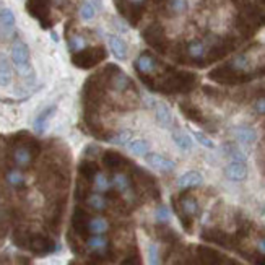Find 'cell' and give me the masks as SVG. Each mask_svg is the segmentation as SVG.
<instances>
[{"label": "cell", "mask_w": 265, "mask_h": 265, "mask_svg": "<svg viewBox=\"0 0 265 265\" xmlns=\"http://www.w3.org/2000/svg\"><path fill=\"white\" fill-rule=\"evenodd\" d=\"M38 152H40V145L36 142H18L14 146V150H12V160L18 168H30L31 163L34 161Z\"/></svg>", "instance_id": "1"}, {"label": "cell", "mask_w": 265, "mask_h": 265, "mask_svg": "<svg viewBox=\"0 0 265 265\" xmlns=\"http://www.w3.org/2000/svg\"><path fill=\"white\" fill-rule=\"evenodd\" d=\"M106 59V50L104 48L96 46V48H85L80 52L72 56V62L80 68H92L96 64Z\"/></svg>", "instance_id": "2"}, {"label": "cell", "mask_w": 265, "mask_h": 265, "mask_svg": "<svg viewBox=\"0 0 265 265\" xmlns=\"http://www.w3.org/2000/svg\"><path fill=\"white\" fill-rule=\"evenodd\" d=\"M12 60H14L16 70L20 75L26 76L31 74V62H30V49L24 42L16 41L12 48Z\"/></svg>", "instance_id": "3"}, {"label": "cell", "mask_w": 265, "mask_h": 265, "mask_svg": "<svg viewBox=\"0 0 265 265\" xmlns=\"http://www.w3.org/2000/svg\"><path fill=\"white\" fill-rule=\"evenodd\" d=\"M198 213H200L198 202L192 196H186V197L180 198V202H179V215H180V220H182V223H184L187 231H190V226L187 224V218L197 216Z\"/></svg>", "instance_id": "4"}, {"label": "cell", "mask_w": 265, "mask_h": 265, "mask_svg": "<svg viewBox=\"0 0 265 265\" xmlns=\"http://www.w3.org/2000/svg\"><path fill=\"white\" fill-rule=\"evenodd\" d=\"M28 249L33 250L34 254H40V256H44V254H49V252H52L56 249V244L54 241H50L48 236L44 234H33L28 238Z\"/></svg>", "instance_id": "5"}, {"label": "cell", "mask_w": 265, "mask_h": 265, "mask_svg": "<svg viewBox=\"0 0 265 265\" xmlns=\"http://www.w3.org/2000/svg\"><path fill=\"white\" fill-rule=\"evenodd\" d=\"M86 248L98 256H106L109 250V239L104 234H92L86 239Z\"/></svg>", "instance_id": "6"}, {"label": "cell", "mask_w": 265, "mask_h": 265, "mask_svg": "<svg viewBox=\"0 0 265 265\" xmlns=\"http://www.w3.org/2000/svg\"><path fill=\"white\" fill-rule=\"evenodd\" d=\"M224 176L230 180H234V182H241L248 178V166H246V163H239V161H231L224 168Z\"/></svg>", "instance_id": "7"}, {"label": "cell", "mask_w": 265, "mask_h": 265, "mask_svg": "<svg viewBox=\"0 0 265 265\" xmlns=\"http://www.w3.org/2000/svg\"><path fill=\"white\" fill-rule=\"evenodd\" d=\"M146 163L150 164L152 168H154V170L161 171V172H171V171H174V168H176L174 161L161 156V154H158V153L146 154Z\"/></svg>", "instance_id": "8"}, {"label": "cell", "mask_w": 265, "mask_h": 265, "mask_svg": "<svg viewBox=\"0 0 265 265\" xmlns=\"http://www.w3.org/2000/svg\"><path fill=\"white\" fill-rule=\"evenodd\" d=\"M158 60L154 59V56L148 54V52H144L142 56H138L137 62H135V68L138 70L140 74H153L158 70Z\"/></svg>", "instance_id": "9"}, {"label": "cell", "mask_w": 265, "mask_h": 265, "mask_svg": "<svg viewBox=\"0 0 265 265\" xmlns=\"http://www.w3.org/2000/svg\"><path fill=\"white\" fill-rule=\"evenodd\" d=\"M252 64H254V60H252V52H244L236 56L230 62V67L232 70H236V72H248V70L252 68Z\"/></svg>", "instance_id": "10"}, {"label": "cell", "mask_w": 265, "mask_h": 265, "mask_svg": "<svg viewBox=\"0 0 265 265\" xmlns=\"http://www.w3.org/2000/svg\"><path fill=\"white\" fill-rule=\"evenodd\" d=\"M232 134H234V137L241 142L242 145H252L257 140V134H256L254 128L246 127V126L232 128Z\"/></svg>", "instance_id": "11"}, {"label": "cell", "mask_w": 265, "mask_h": 265, "mask_svg": "<svg viewBox=\"0 0 265 265\" xmlns=\"http://www.w3.org/2000/svg\"><path fill=\"white\" fill-rule=\"evenodd\" d=\"M202 184V174L197 171H187L178 179V186L180 189H189V187H197Z\"/></svg>", "instance_id": "12"}, {"label": "cell", "mask_w": 265, "mask_h": 265, "mask_svg": "<svg viewBox=\"0 0 265 265\" xmlns=\"http://www.w3.org/2000/svg\"><path fill=\"white\" fill-rule=\"evenodd\" d=\"M130 86H132L130 78H128L126 74H122L120 70L116 68V74L111 76V88L114 90V92L122 93V92H127Z\"/></svg>", "instance_id": "13"}, {"label": "cell", "mask_w": 265, "mask_h": 265, "mask_svg": "<svg viewBox=\"0 0 265 265\" xmlns=\"http://www.w3.org/2000/svg\"><path fill=\"white\" fill-rule=\"evenodd\" d=\"M15 26V15L10 8L0 10V31L5 33V36H10Z\"/></svg>", "instance_id": "14"}, {"label": "cell", "mask_w": 265, "mask_h": 265, "mask_svg": "<svg viewBox=\"0 0 265 265\" xmlns=\"http://www.w3.org/2000/svg\"><path fill=\"white\" fill-rule=\"evenodd\" d=\"M108 230H109V223L102 216L88 218L86 232H92V234H104V232H108Z\"/></svg>", "instance_id": "15"}, {"label": "cell", "mask_w": 265, "mask_h": 265, "mask_svg": "<svg viewBox=\"0 0 265 265\" xmlns=\"http://www.w3.org/2000/svg\"><path fill=\"white\" fill-rule=\"evenodd\" d=\"M208 52V46H206V42L204 41H192L187 44V56L190 57V59H204Z\"/></svg>", "instance_id": "16"}, {"label": "cell", "mask_w": 265, "mask_h": 265, "mask_svg": "<svg viewBox=\"0 0 265 265\" xmlns=\"http://www.w3.org/2000/svg\"><path fill=\"white\" fill-rule=\"evenodd\" d=\"M85 204L94 212H104L108 208V198L104 196H101L100 192L90 194V196L85 198Z\"/></svg>", "instance_id": "17"}, {"label": "cell", "mask_w": 265, "mask_h": 265, "mask_svg": "<svg viewBox=\"0 0 265 265\" xmlns=\"http://www.w3.org/2000/svg\"><path fill=\"white\" fill-rule=\"evenodd\" d=\"M154 116L156 120L160 122V126L163 127H171L172 124V114L170 111V108L164 104H154Z\"/></svg>", "instance_id": "18"}, {"label": "cell", "mask_w": 265, "mask_h": 265, "mask_svg": "<svg viewBox=\"0 0 265 265\" xmlns=\"http://www.w3.org/2000/svg\"><path fill=\"white\" fill-rule=\"evenodd\" d=\"M56 112V106H49L48 109H44V111L38 116V118L34 119V128H36V132H40L42 134L44 130H46V127H48V122L49 119L52 118Z\"/></svg>", "instance_id": "19"}, {"label": "cell", "mask_w": 265, "mask_h": 265, "mask_svg": "<svg viewBox=\"0 0 265 265\" xmlns=\"http://www.w3.org/2000/svg\"><path fill=\"white\" fill-rule=\"evenodd\" d=\"M112 186H114L119 192H122V194L130 192V187H132L130 178H128L126 172H114V176H112Z\"/></svg>", "instance_id": "20"}, {"label": "cell", "mask_w": 265, "mask_h": 265, "mask_svg": "<svg viewBox=\"0 0 265 265\" xmlns=\"http://www.w3.org/2000/svg\"><path fill=\"white\" fill-rule=\"evenodd\" d=\"M109 48H111L112 54L118 57V59H126L127 57V46L126 42L118 36H109Z\"/></svg>", "instance_id": "21"}, {"label": "cell", "mask_w": 265, "mask_h": 265, "mask_svg": "<svg viewBox=\"0 0 265 265\" xmlns=\"http://www.w3.org/2000/svg\"><path fill=\"white\" fill-rule=\"evenodd\" d=\"M111 186H112V180H109V178L106 176L104 172H101L98 171L94 174V178H93V189L96 192H108L109 189H111Z\"/></svg>", "instance_id": "22"}, {"label": "cell", "mask_w": 265, "mask_h": 265, "mask_svg": "<svg viewBox=\"0 0 265 265\" xmlns=\"http://www.w3.org/2000/svg\"><path fill=\"white\" fill-rule=\"evenodd\" d=\"M5 179H7L8 186L15 187V189H20L26 182V179H24L23 172L20 170H8L7 174H5Z\"/></svg>", "instance_id": "23"}, {"label": "cell", "mask_w": 265, "mask_h": 265, "mask_svg": "<svg viewBox=\"0 0 265 265\" xmlns=\"http://www.w3.org/2000/svg\"><path fill=\"white\" fill-rule=\"evenodd\" d=\"M187 7H189L187 0H168L166 2V10L171 15H182L187 12Z\"/></svg>", "instance_id": "24"}, {"label": "cell", "mask_w": 265, "mask_h": 265, "mask_svg": "<svg viewBox=\"0 0 265 265\" xmlns=\"http://www.w3.org/2000/svg\"><path fill=\"white\" fill-rule=\"evenodd\" d=\"M172 140L180 150H190L192 148V138L189 134H186L182 130H176L172 134Z\"/></svg>", "instance_id": "25"}, {"label": "cell", "mask_w": 265, "mask_h": 265, "mask_svg": "<svg viewBox=\"0 0 265 265\" xmlns=\"http://www.w3.org/2000/svg\"><path fill=\"white\" fill-rule=\"evenodd\" d=\"M12 80V70L8 66V60L0 54V85H8Z\"/></svg>", "instance_id": "26"}, {"label": "cell", "mask_w": 265, "mask_h": 265, "mask_svg": "<svg viewBox=\"0 0 265 265\" xmlns=\"http://www.w3.org/2000/svg\"><path fill=\"white\" fill-rule=\"evenodd\" d=\"M85 48H86V41L82 34H72L68 38V49L72 50L74 54L80 52V50H83Z\"/></svg>", "instance_id": "27"}, {"label": "cell", "mask_w": 265, "mask_h": 265, "mask_svg": "<svg viewBox=\"0 0 265 265\" xmlns=\"http://www.w3.org/2000/svg\"><path fill=\"white\" fill-rule=\"evenodd\" d=\"M96 172H98V166H96L94 163H92V161H85V163L80 164V174L85 179L92 180V182H93V178H94Z\"/></svg>", "instance_id": "28"}, {"label": "cell", "mask_w": 265, "mask_h": 265, "mask_svg": "<svg viewBox=\"0 0 265 265\" xmlns=\"http://www.w3.org/2000/svg\"><path fill=\"white\" fill-rule=\"evenodd\" d=\"M128 148H130V152L132 153H135V154H146L148 153V144L145 140H142V138H137V140H134V142H130V144H128Z\"/></svg>", "instance_id": "29"}, {"label": "cell", "mask_w": 265, "mask_h": 265, "mask_svg": "<svg viewBox=\"0 0 265 265\" xmlns=\"http://www.w3.org/2000/svg\"><path fill=\"white\" fill-rule=\"evenodd\" d=\"M224 150H226V154L232 160V161H239V163H246V154L239 150L238 146L234 145H226L224 146Z\"/></svg>", "instance_id": "30"}, {"label": "cell", "mask_w": 265, "mask_h": 265, "mask_svg": "<svg viewBox=\"0 0 265 265\" xmlns=\"http://www.w3.org/2000/svg\"><path fill=\"white\" fill-rule=\"evenodd\" d=\"M104 164L108 168H111V170H116V168H119L122 164V158L120 154L118 153H112V152H108L104 154Z\"/></svg>", "instance_id": "31"}, {"label": "cell", "mask_w": 265, "mask_h": 265, "mask_svg": "<svg viewBox=\"0 0 265 265\" xmlns=\"http://www.w3.org/2000/svg\"><path fill=\"white\" fill-rule=\"evenodd\" d=\"M80 16L83 18V20H92V18L94 16L93 5L90 4V2H83L82 7H80Z\"/></svg>", "instance_id": "32"}, {"label": "cell", "mask_w": 265, "mask_h": 265, "mask_svg": "<svg viewBox=\"0 0 265 265\" xmlns=\"http://www.w3.org/2000/svg\"><path fill=\"white\" fill-rule=\"evenodd\" d=\"M130 137H132V134L128 132V130H122L119 132L116 137L112 138V142L116 145H128L130 144Z\"/></svg>", "instance_id": "33"}, {"label": "cell", "mask_w": 265, "mask_h": 265, "mask_svg": "<svg viewBox=\"0 0 265 265\" xmlns=\"http://www.w3.org/2000/svg\"><path fill=\"white\" fill-rule=\"evenodd\" d=\"M192 134H194V137L197 138V142H198L200 145H204L205 148H215V144H213V142H212L208 137H206L205 134L198 132V130H194Z\"/></svg>", "instance_id": "34"}, {"label": "cell", "mask_w": 265, "mask_h": 265, "mask_svg": "<svg viewBox=\"0 0 265 265\" xmlns=\"http://www.w3.org/2000/svg\"><path fill=\"white\" fill-rule=\"evenodd\" d=\"M170 218H171V213L170 210H168V206L164 205H161L156 208V220L160 223H168L170 222Z\"/></svg>", "instance_id": "35"}, {"label": "cell", "mask_w": 265, "mask_h": 265, "mask_svg": "<svg viewBox=\"0 0 265 265\" xmlns=\"http://www.w3.org/2000/svg\"><path fill=\"white\" fill-rule=\"evenodd\" d=\"M148 256H150V265H160V254H158V248L154 244L150 246L148 249Z\"/></svg>", "instance_id": "36"}, {"label": "cell", "mask_w": 265, "mask_h": 265, "mask_svg": "<svg viewBox=\"0 0 265 265\" xmlns=\"http://www.w3.org/2000/svg\"><path fill=\"white\" fill-rule=\"evenodd\" d=\"M124 4L127 5L128 10L135 12V10H138V8L144 7V5L146 4V0H124Z\"/></svg>", "instance_id": "37"}, {"label": "cell", "mask_w": 265, "mask_h": 265, "mask_svg": "<svg viewBox=\"0 0 265 265\" xmlns=\"http://www.w3.org/2000/svg\"><path fill=\"white\" fill-rule=\"evenodd\" d=\"M254 111H256L257 114H265V96H264V98L256 100V102H254Z\"/></svg>", "instance_id": "38"}, {"label": "cell", "mask_w": 265, "mask_h": 265, "mask_svg": "<svg viewBox=\"0 0 265 265\" xmlns=\"http://www.w3.org/2000/svg\"><path fill=\"white\" fill-rule=\"evenodd\" d=\"M257 252H258V254L265 256V236L257 241Z\"/></svg>", "instance_id": "39"}]
</instances>
